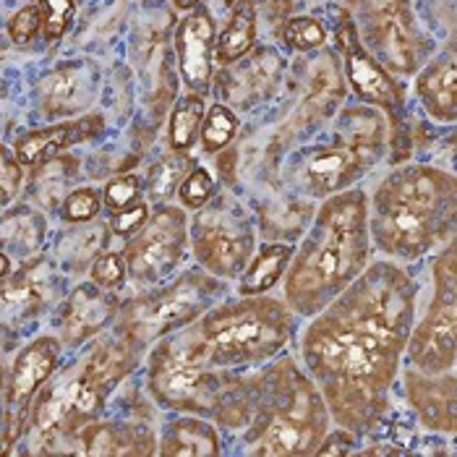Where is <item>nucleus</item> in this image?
Wrapping results in <instances>:
<instances>
[{
    "label": "nucleus",
    "mask_w": 457,
    "mask_h": 457,
    "mask_svg": "<svg viewBox=\"0 0 457 457\" xmlns=\"http://www.w3.org/2000/svg\"><path fill=\"white\" fill-rule=\"evenodd\" d=\"M191 241V222L186 210L162 204L152 212L146 225L129 238L123 248L129 262V278L139 285L165 282L183 262Z\"/></svg>",
    "instance_id": "f8f14e48"
},
{
    "label": "nucleus",
    "mask_w": 457,
    "mask_h": 457,
    "mask_svg": "<svg viewBox=\"0 0 457 457\" xmlns=\"http://www.w3.org/2000/svg\"><path fill=\"white\" fill-rule=\"evenodd\" d=\"M225 293V282L207 272H183L162 287L141 293L120 303L115 332L144 351L207 314Z\"/></svg>",
    "instance_id": "6e6552de"
},
{
    "label": "nucleus",
    "mask_w": 457,
    "mask_h": 457,
    "mask_svg": "<svg viewBox=\"0 0 457 457\" xmlns=\"http://www.w3.org/2000/svg\"><path fill=\"white\" fill-rule=\"evenodd\" d=\"M126 278H129V262L123 251H105L92 264V282H97L100 287L115 290L118 285L126 282Z\"/></svg>",
    "instance_id": "c85d7f7f"
},
{
    "label": "nucleus",
    "mask_w": 457,
    "mask_h": 457,
    "mask_svg": "<svg viewBox=\"0 0 457 457\" xmlns=\"http://www.w3.org/2000/svg\"><path fill=\"white\" fill-rule=\"evenodd\" d=\"M293 253L295 251L285 244H267L259 248L246 267V272L241 275V287H238L241 295H262V293L272 290L280 282L282 275L287 272Z\"/></svg>",
    "instance_id": "4be33fe9"
},
{
    "label": "nucleus",
    "mask_w": 457,
    "mask_h": 457,
    "mask_svg": "<svg viewBox=\"0 0 457 457\" xmlns=\"http://www.w3.org/2000/svg\"><path fill=\"white\" fill-rule=\"evenodd\" d=\"M225 3H228V5H236V3H238V0H225Z\"/></svg>",
    "instance_id": "58836bf2"
},
{
    "label": "nucleus",
    "mask_w": 457,
    "mask_h": 457,
    "mask_svg": "<svg viewBox=\"0 0 457 457\" xmlns=\"http://www.w3.org/2000/svg\"><path fill=\"white\" fill-rule=\"evenodd\" d=\"M199 3L202 0H176V5L183 11H194V8H199Z\"/></svg>",
    "instance_id": "4c0bfd02"
},
{
    "label": "nucleus",
    "mask_w": 457,
    "mask_h": 457,
    "mask_svg": "<svg viewBox=\"0 0 457 457\" xmlns=\"http://www.w3.org/2000/svg\"><path fill=\"white\" fill-rule=\"evenodd\" d=\"M222 453L220 436L202 416L180 413V419L165 426L157 455L162 457H214Z\"/></svg>",
    "instance_id": "412c9836"
},
{
    "label": "nucleus",
    "mask_w": 457,
    "mask_h": 457,
    "mask_svg": "<svg viewBox=\"0 0 457 457\" xmlns=\"http://www.w3.org/2000/svg\"><path fill=\"white\" fill-rule=\"evenodd\" d=\"M369 194L348 188L321 202L285 272V303L298 317H317L371 264Z\"/></svg>",
    "instance_id": "f03ea898"
},
{
    "label": "nucleus",
    "mask_w": 457,
    "mask_h": 457,
    "mask_svg": "<svg viewBox=\"0 0 457 457\" xmlns=\"http://www.w3.org/2000/svg\"><path fill=\"white\" fill-rule=\"evenodd\" d=\"M337 45H340L343 61H345L343 66H345V76H348V84L353 87V92L363 103L385 110L389 115V120L397 123L403 118V110H405L403 95L395 87L392 76L382 69V63L374 61V55L363 47V42L358 39L355 27H353L351 21H340V27H337Z\"/></svg>",
    "instance_id": "4468645a"
},
{
    "label": "nucleus",
    "mask_w": 457,
    "mask_h": 457,
    "mask_svg": "<svg viewBox=\"0 0 457 457\" xmlns=\"http://www.w3.org/2000/svg\"><path fill=\"white\" fill-rule=\"evenodd\" d=\"M63 340L45 335L32 340L13 358L5 374V419H3V453L11 455V442L21 434V419L27 416L32 400L45 387L58 363H61Z\"/></svg>",
    "instance_id": "ddd939ff"
},
{
    "label": "nucleus",
    "mask_w": 457,
    "mask_h": 457,
    "mask_svg": "<svg viewBox=\"0 0 457 457\" xmlns=\"http://www.w3.org/2000/svg\"><path fill=\"white\" fill-rule=\"evenodd\" d=\"M238 134V118L228 105H212L202 123V146L204 152H220L225 149Z\"/></svg>",
    "instance_id": "393cba45"
},
{
    "label": "nucleus",
    "mask_w": 457,
    "mask_h": 457,
    "mask_svg": "<svg viewBox=\"0 0 457 457\" xmlns=\"http://www.w3.org/2000/svg\"><path fill=\"white\" fill-rule=\"evenodd\" d=\"M256 42V11H253V0H238L233 5L230 21L222 29V35L217 39L214 55L220 63L230 66L236 61H241L248 50Z\"/></svg>",
    "instance_id": "5701e85b"
},
{
    "label": "nucleus",
    "mask_w": 457,
    "mask_h": 457,
    "mask_svg": "<svg viewBox=\"0 0 457 457\" xmlns=\"http://www.w3.org/2000/svg\"><path fill=\"white\" fill-rule=\"evenodd\" d=\"M103 129H105V120L100 115H87V118L58 123V126H50V129L29 131L27 137H21V139L16 141L13 154L27 168L45 165V162L61 157L73 144L95 139Z\"/></svg>",
    "instance_id": "a211bd4d"
},
{
    "label": "nucleus",
    "mask_w": 457,
    "mask_h": 457,
    "mask_svg": "<svg viewBox=\"0 0 457 457\" xmlns=\"http://www.w3.org/2000/svg\"><path fill=\"white\" fill-rule=\"evenodd\" d=\"M120 312V301L97 282L79 285L61 312V340L66 345H81L107 329Z\"/></svg>",
    "instance_id": "dca6fc26"
},
{
    "label": "nucleus",
    "mask_w": 457,
    "mask_h": 457,
    "mask_svg": "<svg viewBox=\"0 0 457 457\" xmlns=\"http://www.w3.org/2000/svg\"><path fill=\"white\" fill-rule=\"evenodd\" d=\"M416 97L436 123H457V39L416 79Z\"/></svg>",
    "instance_id": "6ab92c4d"
},
{
    "label": "nucleus",
    "mask_w": 457,
    "mask_h": 457,
    "mask_svg": "<svg viewBox=\"0 0 457 457\" xmlns=\"http://www.w3.org/2000/svg\"><path fill=\"white\" fill-rule=\"evenodd\" d=\"M191 246L210 275L222 280L241 278L256 253L251 214L236 196L214 194L191 220Z\"/></svg>",
    "instance_id": "9b49d317"
},
{
    "label": "nucleus",
    "mask_w": 457,
    "mask_h": 457,
    "mask_svg": "<svg viewBox=\"0 0 457 457\" xmlns=\"http://www.w3.org/2000/svg\"><path fill=\"white\" fill-rule=\"evenodd\" d=\"M87 84H84V73L79 69H63V71H55L45 84H42V95H45V100L50 103V105L61 107V110H71V107H79L73 105L76 103V97H79V92L84 89Z\"/></svg>",
    "instance_id": "a878e982"
},
{
    "label": "nucleus",
    "mask_w": 457,
    "mask_h": 457,
    "mask_svg": "<svg viewBox=\"0 0 457 457\" xmlns=\"http://www.w3.org/2000/svg\"><path fill=\"white\" fill-rule=\"evenodd\" d=\"M21 180H24V170L21 162L13 160L8 152H3V168H0V188H3V207H8L13 202V196L21 191Z\"/></svg>",
    "instance_id": "c9c22d12"
},
{
    "label": "nucleus",
    "mask_w": 457,
    "mask_h": 457,
    "mask_svg": "<svg viewBox=\"0 0 457 457\" xmlns=\"http://www.w3.org/2000/svg\"><path fill=\"white\" fill-rule=\"evenodd\" d=\"M39 8L45 13V37L50 42L61 39L73 21V0H39Z\"/></svg>",
    "instance_id": "2f4dec72"
},
{
    "label": "nucleus",
    "mask_w": 457,
    "mask_h": 457,
    "mask_svg": "<svg viewBox=\"0 0 457 457\" xmlns=\"http://www.w3.org/2000/svg\"><path fill=\"white\" fill-rule=\"evenodd\" d=\"M214 21L207 8H194L178 27L176 50L180 76L194 95H204L212 84V55H214Z\"/></svg>",
    "instance_id": "f3484780"
},
{
    "label": "nucleus",
    "mask_w": 457,
    "mask_h": 457,
    "mask_svg": "<svg viewBox=\"0 0 457 457\" xmlns=\"http://www.w3.org/2000/svg\"><path fill=\"white\" fill-rule=\"evenodd\" d=\"M79 453L81 455H157L154 447V434L139 426V423H123V421H92L79 431Z\"/></svg>",
    "instance_id": "aec40b11"
},
{
    "label": "nucleus",
    "mask_w": 457,
    "mask_h": 457,
    "mask_svg": "<svg viewBox=\"0 0 457 457\" xmlns=\"http://www.w3.org/2000/svg\"><path fill=\"white\" fill-rule=\"evenodd\" d=\"M337 129V141L317 146L303 168L309 194L319 199L348 191L353 180L363 176L385 149V120L371 107L345 110Z\"/></svg>",
    "instance_id": "1a4fd4ad"
},
{
    "label": "nucleus",
    "mask_w": 457,
    "mask_h": 457,
    "mask_svg": "<svg viewBox=\"0 0 457 457\" xmlns=\"http://www.w3.org/2000/svg\"><path fill=\"white\" fill-rule=\"evenodd\" d=\"M374 248L392 262H416L457 236V176L426 162L400 165L369 196Z\"/></svg>",
    "instance_id": "7ed1b4c3"
},
{
    "label": "nucleus",
    "mask_w": 457,
    "mask_h": 457,
    "mask_svg": "<svg viewBox=\"0 0 457 457\" xmlns=\"http://www.w3.org/2000/svg\"><path fill=\"white\" fill-rule=\"evenodd\" d=\"M248 395L251 413L244 434L248 455H317L335 421L309 371L290 355L278 358L248 377Z\"/></svg>",
    "instance_id": "20e7f679"
},
{
    "label": "nucleus",
    "mask_w": 457,
    "mask_h": 457,
    "mask_svg": "<svg viewBox=\"0 0 457 457\" xmlns=\"http://www.w3.org/2000/svg\"><path fill=\"white\" fill-rule=\"evenodd\" d=\"M39 29H45V13L39 5H24L21 11H16L8 21V35L16 45H27L37 37Z\"/></svg>",
    "instance_id": "72a5a7b5"
},
{
    "label": "nucleus",
    "mask_w": 457,
    "mask_h": 457,
    "mask_svg": "<svg viewBox=\"0 0 457 457\" xmlns=\"http://www.w3.org/2000/svg\"><path fill=\"white\" fill-rule=\"evenodd\" d=\"M285 42L298 53H312L327 42V29L321 27L319 19L298 16V19H290L285 24Z\"/></svg>",
    "instance_id": "cd10ccee"
},
{
    "label": "nucleus",
    "mask_w": 457,
    "mask_h": 457,
    "mask_svg": "<svg viewBox=\"0 0 457 457\" xmlns=\"http://www.w3.org/2000/svg\"><path fill=\"white\" fill-rule=\"evenodd\" d=\"M431 301L416 321L408 361L423 374L457 369V236L431 262Z\"/></svg>",
    "instance_id": "9d476101"
},
{
    "label": "nucleus",
    "mask_w": 457,
    "mask_h": 457,
    "mask_svg": "<svg viewBox=\"0 0 457 457\" xmlns=\"http://www.w3.org/2000/svg\"><path fill=\"white\" fill-rule=\"evenodd\" d=\"M295 312L272 295H244L212 306L173 332L178 345L212 369H253L270 363L295 332Z\"/></svg>",
    "instance_id": "39448f33"
},
{
    "label": "nucleus",
    "mask_w": 457,
    "mask_h": 457,
    "mask_svg": "<svg viewBox=\"0 0 457 457\" xmlns=\"http://www.w3.org/2000/svg\"><path fill=\"white\" fill-rule=\"evenodd\" d=\"M358 442V436L343 428V426H335V431H329L321 442V447L317 450V455H353V445Z\"/></svg>",
    "instance_id": "e433bc0d"
},
{
    "label": "nucleus",
    "mask_w": 457,
    "mask_h": 457,
    "mask_svg": "<svg viewBox=\"0 0 457 457\" xmlns=\"http://www.w3.org/2000/svg\"><path fill=\"white\" fill-rule=\"evenodd\" d=\"M214 178L207 173V168H194L191 173H186L180 186H178V199L183 204V210H202L204 204H210L214 199Z\"/></svg>",
    "instance_id": "bb28decb"
},
{
    "label": "nucleus",
    "mask_w": 457,
    "mask_h": 457,
    "mask_svg": "<svg viewBox=\"0 0 457 457\" xmlns=\"http://www.w3.org/2000/svg\"><path fill=\"white\" fill-rule=\"evenodd\" d=\"M207 107L202 95H188L183 97L170 115V131H168V141L176 152H188L196 137L202 134V123H204Z\"/></svg>",
    "instance_id": "b1692460"
},
{
    "label": "nucleus",
    "mask_w": 457,
    "mask_h": 457,
    "mask_svg": "<svg viewBox=\"0 0 457 457\" xmlns=\"http://www.w3.org/2000/svg\"><path fill=\"white\" fill-rule=\"evenodd\" d=\"M103 196L95 188H76L61 204V217L66 222H89L92 217H97V212L103 207Z\"/></svg>",
    "instance_id": "c756f323"
},
{
    "label": "nucleus",
    "mask_w": 457,
    "mask_h": 457,
    "mask_svg": "<svg viewBox=\"0 0 457 457\" xmlns=\"http://www.w3.org/2000/svg\"><path fill=\"white\" fill-rule=\"evenodd\" d=\"M416 306L419 280L400 262L379 259L303 329V366L321 389L335 426L358 439L387 419L416 327Z\"/></svg>",
    "instance_id": "f257e3e1"
},
{
    "label": "nucleus",
    "mask_w": 457,
    "mask_h": 457,
    "mask_svg": "<svg viewBox=\"0 0 457 457\" xmlns=\"http://www.w3.org/2000/svg\"><path fill=\"white\" fill-rule=\"evenodd\" d=\"M141 351L123 335L103 337L79 363L76 374L61 385H45L32 408L37 445L76 439L84 426L100 419L110 392L139 363Z\"/></svg>",
    "instance_id": "423d86ee"
},
{
    "label": "nucleus",
    "mask_w": 457,
    "mask_h": 457,
    "mask_svg": "<svg viewBox=\"0 0 457 457\" xmlns=\"http://www.w3.org/2000/svg\"><path fill=\"white\" fill-rule=\"evenodd\" d=\"M146 387L157 405L212 419L228 428H246L251 413L248 377L212 369L186 353L173 335L162 337L146 363Z\"/></svg>",
    "instance_id": "0eeeda50"
},
{
    "label": "nucleus",
    "mask_w": 457,
    "mask_h": 457,
    "mask_svg": "<svg viewBox=\"0 0 457 457\" xmlns=\"http://www.w3.org/2000/svg\"><path fill=\"white\" fill-rule=\"evenodd\" d=\"M5 214L21 228V238L13 244V246H16V253H19V248H21V253H32V251H37V246H39L42 238H45V220L29 210L5 212ZM11 248H8V251H11Z\"/></svg>",
    "instance_id": "473e14b6"
},
{
    "label": "nucleus",
    "mask_w": 457,
    "mask_h": 457,
    "mask_svg": "<svg viewBox=\"0 0 457 457\" xmlns=\"http://www.w3.org/2000/svg\"><path fill=\"white\" fill-rule=\"evenodd\" d=\"M149 217H152V214H149V207H146V202L141 199V202H137V204L129 207V210L115 212V214L110 217V228H112L115 236L131 238V236H137L141 228L146 225Z\"/></svg>",
    "instance_id": "f704fd0d"
},
{
    "label": "nucleus",
    "mask_w": 457,
    "mask_h": 457,
    "mask_svg": "<svg viewBox=\"0 0 457 457\" xmlns=\"http://www.w3.org/2000/svg\"><path fill=\"white\" fill-rule=\"evenodd\" d=\"M103 202L110 210V214L115 212L129 210L134 207L137 202H141V180L139 176H118L112 178L105 186V194H103Z\"/></svg>",
    "instance_id": "7c9ffc66"
},
{
    "label": "nucleus",
    "mask_w": 457,
    "mask_h": 457,
    "mask_svg": "<svg viewBox=\"0 0 457 457\" xmlns=\"http://www.w3.org/2000/svg\"><path fill=\"white\" fill-rule=\"evenodd\" d=\"M403 392L416 413V419L431 434L457 436V374H423L419 369H408L403 374Z\"/></svg>",
    "instance_id": "2eb2a0df"
}]
</instances>
